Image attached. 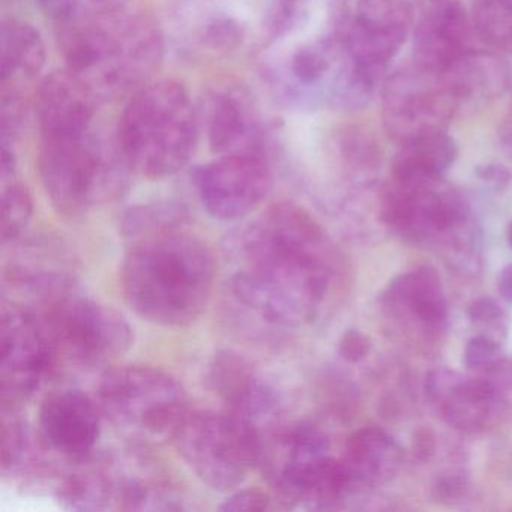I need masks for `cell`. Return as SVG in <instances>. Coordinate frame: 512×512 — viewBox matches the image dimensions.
<instances>
[{"mask_svg":"<svg viewBox=\"0 0 512 512\" xmlns=\"http://www.w3.org/2000/svg\"><path fill=\"white\" fill-rule=\"evenodd\" d=\"M238 269L232 301L271 328H296L313 319L331 280V244L308 212L277 203L230 235Z\"/></svg>","mask_w":512,"mask_h":512,"instance_id":"6da1fadb","label":"cell"},{"mask_svg":"<svg viewBox=\"0 0 512 512\" xmlns=\"http://www.w3.org/2000/svg\"><path fill=\"white\" fill-rule=\"evenodd\" d=\"M56 37L68 70L106 100L136 94L163 61V35L157 23L131 8L76 11L56 22Z\"/></svg>","mask_w":512,"mask_h":512,"instance_id":"7a4b0ae2","label":"cell"},{"mask_svg":"<svg viewBox=\"0 0 512 512\" xmlns=\"http://www.w3.org/2000/svg\"><path fill=\"white\" fill-rule=\"evenodd\" d=\"M214 280L209 248L178 229L139 239L122 266V289L130 307L148 322L167 328L199 319Z\"/></svg>","mask_w":512,"mask_h":512,"instance_id":"3957f363","label":"cell"},{"mask_svg":"<svg viewBox=\"0 0 512 512\" xmlns=\"http://www.w3.org/2000/svg\"><path fill=\"white\" fill-rule=\"evenodd\" d=\"M116 137L134 173L163 179L184 169L199 137L187 89L172 80L143 86L125 106Z\"/></svg>","mask_w":512,"mask_h":512,"instance_id":"277c9868","label":"cell"},{"mask_svg":"<svg viewBox=\"0 0 512 512\" xmlns=\"http://www.w3.org/2000/svg\"><path fill=\"white\" fill-rule=\"evenodd\" d=\"M38 170L53 208L67 217L121 197L134 172L118 137L104 139L92 128L80 136L41 140Z\"/></svg>","mask_w":512,"mask_h":512,"instance_id":"5b68a950","label":"cell"},{"mask_svg":"<svg viewBox=\"0 0 512 512\" xmlns=\"http://www.w3.org/2000/svg\"><path fill=\"white\" fill-rule=\"evenodd\" d=\"M182 460L203 484L217 491L239 487L262 464V431L229 412H191L175 437Z\"/></svg>","mask_w":512,"mask_h":512,"instance_id":"8992f818","label":"cell"},{"mask_svg":"<svg viewBox=\"0 0 512 512\" xmlns=\"http://www.w3.org/2000/svg\"><path fill=\"white\" fill-rule=\"evenodd\" d=\"M98 406L115 427L155 440L173 439L190 413L181 383L145 365L107 371L98 385Z\"/></svg>","mask_w":512,"mask_h":512,"instance_id":"52a82bcc","label":"cell"},{"mask_svg":"<svg viewBox=\"0 0 512 512\" xmlns=\"http://www.w3.org/2000/svg\"><path fill=\"white\" fill-rule=\"evenodd\" d=\"M37 313L58 359L65 355L80 364H100L133 344V331L118 311L73 289L43 302Z\"/></svg>","mask_w":512,"mask_h":512,"instance_id":"ba28073f","label":"cell"},{"mask_svg":"<svg viewBox=\"0 0 512 512\" xmlns=\"http://www.w3.org/2000/svg\"><path fill=\"white\" fill-rule=\"evenodd\" d=\"M469 212L466 200L442 178L394 176L383 200L386 223L413 242L431 241L461 229Z\"/></svg>","mask_w":512,"mask_h":512,"instance_id":"9c48e42d","label":"cell"},{"mask_svg":"<svg viewBox=\"0 0 512 512\" xmlns=\"http://www.w3.org/2000/svg\"><path fill=\"white\" fill-rule=\"evenodd\" d=\"M56 352L40 314L11 305L0 325V392L2 406L28 400L55 367Z\"/></svg>","mask_w":512,"mask_h":512,"instance_id":"30bf717a","label":"cell"},{"mask_svg":"<svg viewBox=\"0 0 512 512\" xmlns=\"http://www.w3.org/2000/svg\"><path fill=\"white\" fill-rule=\"evenodd\" d=\"M460 103L442 73L401 71L386 83L383 119L388 133L400 143L428 134L445 133Z\"/></svg>","mask_w":512,"mask_h":512,"instance_id":"8fae6325","label":"cell"},{"mask_svg":"<svg viewBox=\"0 0 512 512\" xmlns=\"http://www.w3.org/2000/svg\"><path fill=\"white\" fill-rule=\"evenodd\" d=\"M271 164L265 152L221 155L197 175L200 200L209 215L241 220L256 211L272 190Z\"/></svg>","mask_w":512,"mask_h":512,"instance_id":"7c38bea8","label":"cell"},{"mask_svg":"<svg viewBox=\"0 0 512 512\" xmlns=\"http://www.w3.org/2000/svg\"><path fill=\"white\" fill-rule=\"evenodd\" d=\"M409 28L410 11L403 0H361L344 29V44L353 65L376 83L406 43Z\"/></svg>","mask_w":512,"mask_h":512,"instance_id":"4fadbf2b","label":"cell"},{"mask_svg":"<svg viewBox=\"0 0 512 512\" xmlns=\"http://www.w3.org/2000/svg\"><path fill=\"white\" fill-rule=\"evenodd\" d=\"M101 413L83 392H53L40 407L41 436L52 451L74 461L86 460L100 439Z\"/></svg>","mask_w":512,"mask_h":512,"instance_id":"5bb4252c","label":"cell"},{"mask_svg":"<svg viewBox=\"0 0 512 512\" xmlns=\"http://www.w3.org/2000/svg\"><path fill=\"white\" fill-rule=\"evenodd\" d=\"M98 100L91 86L68 68L47 76L35 100L41 140L67 139L91 130Z\"/></svg>","mask_w":512,"mask_h":512,"instance_id":"9a60e30c","label":"cell"},{"mask_svg":"<svg viewBox=\"0 0 512 512\" xmlns=\"http://www.w3.org/2000/svg\"><path fill=\"white\" fill-rule=\"evenodd\" d=\"M209 382L229 412L247 419L260 431L274 421L278 412L277 394L244 356L218 353L209 368Z\"/></svg>","mask_w":512,"mask_h":512,"instance_id":"2e32d148","label":"cell"},{"mask_svg":"<svg viewBox=\"0 0 512 512\" xmlns=\"http://www.w3.org/2000/svg\"><path fill=\"white\" fill-rule=\"evenodd\" d=\"M470 22L457 0L425 2L413 34L416 65L431 73H445L467 52Z\"/></svg>","mask_w":512,"mask_h":512,"instance_id":"e0dca14e","label":"cell"},{"mask_svg":"<svg viewBox=\"0 0 512 512\" xmlns=\"http://www.w3.org/2000/svg\"><path fill=\"white\" fill-rule=\"evenodd\" d=\"M205 128L209 145L218 155L263 152L259 112L251 95L239 86H223L209 94Z\"/></svg>","mask_w":512,"mask_h":512,"instance_id":"ac0fdd59","label":"cell"},{"mask_svg":"<svg viewBox=\"0 0 512 512\" xmlns=\"http://www.w3.org/2000/svg\"><path fill=\"white\" fill-rule=\"evenodd\" d=\"M428 397L449 425L461 431L484 430L497 404V389L485 379H469L455 371L436 370L425 383Z\"/></svg>","mask_w":512,"mask_h":512,"instance_id":"d6986e66","label":"cell"},{"mask_svg":"<svg viewBox=\"0 0 512 512\" xmlns=\"http://www.w3.org/2000/svg\"><path fill=\"white\" fill-rule=\"evenodd\" d=\"M382 301L395 313L415 317L422 325L439 328L448 319L442 278L431 266L398 275L386 287Z\"/></svg>","mask_w":512,"mask_h":512,"instance_id":"ffe728a7","label":"cell"},{"mask_svg":"<svg viewBox=\"0 0 512 512\" xmlns=\"http://www.w3.org/2000/svg\"><path fill=\"white\" fill-rule=\"evenodd\" d=\"M344 464L356 488L389 481L400 469L403 451L386 431L365 427L347 440Z\"/></svg>","mask_w":512,"mask_h":512,"instance_id":"44dd1931","label":"cell"},{"mask_svg":"<svg viewBox=\"0 0 512 512\" xmlns=\"http://www.w3.org/2000/svg\"><path fill=\"white\" fill-rule=\"evenodd\" d=\"M2 86L17 88L40 76L46 65V46L38 29L20 20H5L0 28Z\"/></svg>","mask_w":512,"mask_h":512,"instance_id":"7402d4cb","label":"cell"},{"mask_svg":"<svg viewBox=\"0 0 512 512\" xmlns=\"http://www.w3.org/2000/svg\"><path fill=\"white\" fill-rule=\"evenodd\" d=\"M442 74L460 104L475 98L497 97L509 85V70L503 61L469 50Z\"/></svg>","mask_w":512,"mask_h":512,"instance_id":"603a6c76","label":"cell"},{"mask_svg":"<svg viewBox=\"0 0 512 512\" xmlns=\"http://www.w3.org/2000/svg\"><path fill=\"white\" fill-rule=\"evenodd\" d=\"M457 146L446 133L428 134L401 143L394 161L398 178H443L454 164Z\"/></svg>","mask_w":512,"mask_h":512,"instance_id":"cb8c5ba5","label":"cell"},{"mask_svg":"<svg viewBox=\"0 0 512 512\" xmlns=\"http://www.w3.org/2000/svg\"><path fill=\"white\" fill-rule=\"evenodd\" d=\"M473 28L494 46H512V0H473Z\"/></svg>","mask_w":512,"mask_h":512,"instance_id":"d4e9b609","label":"cell"},{"mask_svg":"<svg viewBox=\"0 0 512 512\" xmlns=\"http://www.w3.org/2000/svg\"><path fill=\"white\" fill-rule=\"evenodd\" d=\"M185 212L173 203H152L136 206L125 214L124 232L128 238L139 239L164 230L178 229Z\"/></svg>","mask_w":512,"mask_h":512,"instance_id":"484cf974","label":"cell"},{"mask_svg":"<svg viewBox=\"0 0 512 512\" xmlns=\"http://www.w3.org/2000/svg\"><path fill=\"white\" fill-rule=\"evenodd\" d=\"M34 214V202L25 185L17 181L4 182L2 190V227L4 244L14 242L28 227Z\"/></svg>","mask_w":512,"mask_h":512,"instance_id":"4316f807","label":"cell"},{"mask_svg":"<svg viewBox=\"0 0 512 512\" xmlns=\"http://www.w3.org/2000/svg\"><path fill=\"white\" fill-rule=\"evenodd\" d=\"M28 427L17 415L16 407L2 406V470L22 469L31 455Z\"/></svg>","mask_w":512,"mask_h":512,"instance_id":"83f0119b","label":"cell"},{"mask_svg":"<svg viewBox=\"0 0 512 512\" xmlns=\"http://www.w3.org/2000/svg\"><path fill=\"white\" fill-rule=\"evenodd\" d=\"M26 119V104L22 92L17 88L2 86L0 92V142L13 146L22 133Z\"/></svg>","mask_w":512,"mask_h":512,"instance_id":"f1b7e54d","label":"cell"},{"mask_svg":"<svg viewBox=\"0 0 512 512\" xmlns=\"http://www.w3.org/2000/svg\"><path fill=\"white\" fill-rule=\"evenodd\" d=\"M502 359L499 343L488 335H478L467 343L464 364L469 370H490Z\"/></svg>","mask_w":512,"mask_h":512,"instance_id":"f546056e","label":"cell"},{"mask_svg":"<svg viewBox=\"0 0 512 512\" xmlns=\"http://www.w3.org/2000/svg\"><path fill=\"white\" fill-rule=\"evenodd\" d=\"M466 313L470 322L475 325L500 328L506 320L505 311L500 307L499 302L494 301L493 298H487V296L470 302Z\"/></svg>","mask_w":512,"mask_h":512,"instance_id":"4dcf8cb0","label":"cell"},{"mask_svg":"<svg viewBox=\"0 0 512 512\" xmlns=\"http://www.w3.org/2000/svg\"><path fill=\"white\" fill-rule=\"evenodd\" d=\"M271 496L265 491L250 488L233 493L220 506L221 511H266L271 508Z\"/></svg>","mask_w":512,"mask_h":512,"instance_id":"1f68e13d","label":"cell"},{"mask_svg":"<svg viewBox=\"0 0 512 512\" xmlns=\"http://www.w3.org/2000/svg\"><path fill=\"white\" fill-rule=\"evenodd\" d=\"M371 350V343L367 335L358 329H349L344 332L338 343V353L347 362H359L367 358Z\"/></svg>","mask_w":512,"mask_h":512,"instance_id":"d6a6232c","label":"cell"},{"mask_svg":"<svg viewBox=\"0 0 512 512\" xmlns=\"http://www.w3.org/2000/svg\"><path fill=\"white\" fill-rule=\"evenodd\" d=\"M476 175L481 181L488 182V184L506 185L511 181V173L505 167L497 166V164H488V166L478 167L476 169Z\"/></svg>","mask_w":512,"mask_h":512,"instance_id":"836d02e7","label":"cell"},{"mask_svg":"<svg viewBox=\"0 0 512 512\" xmlns=\"http://www.w3.org/2000/svg\"><path fill=\"white\" fill-rule=\"evenodd\" d=\"M131 2H133V0H80L79 10L112 13V11H121L125 10V8H130Z\"/></svg>","mask_w":512,"mask_h":512,"instance_id":"e575fe53","label":"cell"},{"mask_svg":"<svg viewBox=\"0 0 512 512\" xmlns=\"http://www.w3.org/2000/svg\"><path fill=\"white\" fill-rule=\"evenodd\" d=\"M497 290H499L500 298L503 301L512 304V263L500 271L499 278H497Z\"/></svg>","mask_w":512,"mask_h":512,"instance_id":"d590c367","label":"cell"},{"mask_svg":"<svg viewBox=\"0 0 512 512\" xmlns=\"http://www.w3.org/2000/svg\"><path fill=\"white\" fill-rule=\"evenodd\" d=\"M430 431H422L416 436V440H413V448H415L416 455H424V457H428L433 451L434 442L433 437H428L427 434Z\"/></svg>","mask_w":512,"mask_h":512,"instance_id":"8d00e7d4","label":"cell"},{"mask_svg":"<svg viewBox=\"0 0 512 512\" xmlns=\"http://www.w3.org/2000/svg\"><path fill=\"white\" fill-rule=\"evenodd\" d=\"M500 143H502L503 151L512 160V110L506 121L503 122L502 130H500Z\"/></svg>","mask_w":512,"mask_h":512,"instance_id":"74e56055","label":"cell"},{"mask_svg":"<svg viewBox=\"0 0 512 512\" xmlns=\"http://www.w3.org/2000/svg\"><path fill=\"white\" fill-rule=\"evenodd\" d=\"M506 239H508L509 247L512 248V221H509L508 229H506Z\"/></svg>","mask_w":512,"mask_h":512,"instance_id":"f35d334b","label":"cell"}]
</instances>
